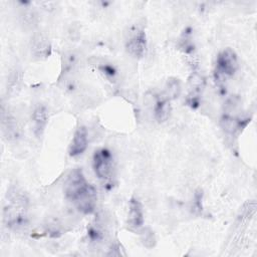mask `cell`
I'll list each match as a JSON object with an SVG mask.
<instances>
[{
    "mask_svg": "<svg viewBox=\"0 0 257 257\" xmlns=\"http://www.w3.org/2000/svg\"><path fill=\"white\" fill-rule=\"evenodd\" d=\"M64 193L67 200L83 213H91L96 203V191L86 181L79 169L70 172L64 184Z\"/></svg>",
    "mask_w": 257,
    "mask_h": 257,
    "instance_id": "1",
    "label": "cell"
},
{
    "mask_svg": "<svg viewBox=\"0 0 257 257\" xmlns=\"http://www.w3.org/2000/svg\"><path fill=\"white\" fill-rule=\"evenodd\" d=\"M27 199L25 195L13 192L9 199V204L4 210V219L7 226L19 230L26 225Z\"/></svg>",
    "mask_w": 257,
    "mask_h": 257,
    "instance_id": "2",
    "label": "cell"
},
{
    "mask_svg": "<svg viewBox=\"0 0 257 257\" xmlns=\"http://www.w3.org/2000/svg\"><path fill=\"white\" fill-rule=\"evenodd\" d=\"M92 167L95 176L99 180L108 181L113 171V162L110 152L106 149L95 151L92 158Z\"/></svg>",
    "mask_w": 257,
    "mask_h": 257,
    "instance_id": "3",
    "label": "cell"
},
{
    "mask_svg": "<svg viewBox=\"0 0 257 257\" xmlns=\"http://www.w3.org/2000/svg\"><path fill=\"white\" fill-rule=\"evenodd\" d=\"M238 69V59L236 53L231 48H226L219 53L216 60L217 79L222 77H231Z\"/></svg>",
    "mask_w": 257,
    "mask_h": 257,
    "instance_id": "4",
    "label": "cell"
},
{
    "mask_svg": "<svg viewBox=\"0 0 257 257\" xmlns=\"http://www.w3.org/2000/svg\"><path fill=\"white\" fill-rule=\"evenodd\" d=\"M1 131L7 142L16 141L20 137V128L17 119L11 112L6 110L4 106L1 108Z\"/></svg>",
    "mask_w": 257,
    "mask_h": 257,
    "instance_id": "5",
    "label": "cell"
},
{
    "mask_svg": "<svg viewBox=\"0 0 257 257\" xmlns=\"http://www.w3.org/2000/svg\"><path fill=\"white\" fill-rule=\"evenodd\" d=\"M126 51L135 56V57H142L147 48V38L146 33L144 30H137L126 41L125 44Z\"/></svg>",
    "mask_w": 257,
    "mask_h": 257,
    "instance_id": "6",
    "label": "cell"
},
{
    "mask_svg": "<svg viewBox=\"0 0 257 257\" xmlns=\"http://www.w3.org/2000/svg\"><path fill=\"white\" fill-rule=\"evenodd\" d=\"M31 52L35 57L39 59L46 58L50 55L51 44L44 34L39 32L33 35L31 39Z\"/></svg>",
    "mask_w": 257,
    "mask_h": 257,
    "instance_id": "7",
    "label": "cell"
},
{
    "mask_svg": "<svg viewBox=\"0 0 257 257\" xmlns=\"http://www.w3.org/2000/svg\"><path fill=\"white\" fill-rule=\"evenodd\" d=\"M87 131L84 126H79L72 137L69 145L68 153L71 157H76L81 155L87 148Z\"/></svg>",
    "mask_w": 257,
    "mask_h": 257,
    "instance_id": "8",
    "label": "cell"
},
{
    "mask_svg": "<svg viewBox=\"0 0 257 257\" xmlns=\"http://www.w3.org/2000/svg\"><path fill=\"white\" fill-rule=\"evenodd\" d=\"M144 224L143 207L139 200L132 198L128 206L127 213V225L131 229H139Z\"/></svg>",
    "mask_w": 257,
    "mask_h": 257,
    "instance_id": "9",
    "label": "cell"
},
{
    "mask_svg": "<svg viewBox=\"0 0 257 257\" xmlns=\"http://www.w3.org/2000/svg\"><path fill=\"white\" fill-rule=\"evenodd\" d=\"M32 121L34 134L37 138H40L46 127L48 121V114L45 106L38 105L32 112Z\"/></svg>",
    "mask_w": 257,
    "mask_h": 257,
    "instance_id": "10",
    "label": "cell"
},
{
    "mask_svg": "<svg viewBox=\"0 0 257 257\" xmlns=\"http://www.w3.org/2000/svg\"><path fill=\"white\" fill-rule=\"evenodd\" d=\"M171 112V104H170V99L164 95L160 96L155 104V116L156 119L160 122H163L167 120Z\"/></svg>",
    "mask_w": 257,
    "mask_h": 257,
    "instance_id": "11",
    "label": "cell"
},
{
    "mask_svg": "<svg viewBox=\"0 0 257 257\" xmlns=\"http://www.w3.org/2000/svg\"><path fill=\"white\" fill-rule=\"evenodd\" d=\"M204 87V79L203 77L198 74L195 73L192 78L190 79V85H189V98L192 99V103L194 100H196L198 98V96L200 95L202 89Z\"/></svg>",
    "mask_w": 257,
    "mask_h": 257,
    "instance_id": "12",
    "label": "cell"
},
{
    "mask_svg": "<svg viewBox=\"0 0 257 257\" xmlns=\"http://www.w3.org/2000/svg\"><path fill=\"white\" fill-rule=\"evenodd\" d=\"M21 79H22L21 71H19L18 69H14L13 71H11L7 79V88H6L7 93H9L10 95L16 94L20 89Z\"/></svg>",
    "mask_w": 257,
    "mask_h": 257,
    "instance_id": "13",
    "label": "cell"
},
{
    "mask_svg": "<svg viewBox=\"0 0 257 257\" xmlns=\"http://www.w3.org/2000/svg\"><path fill=\"white\" fill-rule=\"evenodd\" d=\"M20 19H21V24L25 28H29V29L34 28L37 25V21H38L37 14L35 13V11L28 8L22 11L20 15Z\"/></svg>",
    "mask_w": 257,
    "mask_h": 257,
    "instance_id": "14",
    "label": "cell"
},
{
    "mask_svg": "<svg viewBox=\"0 0 257 257\" xmlns=\"http://www.w3.org/2000/svg\"><path fill=\"white\" fill-rule=\"evenodd\" d=\"M180 83L177 80H169L168 86H167V97L170 99L171 97H176L180 93Z\"/></svg>",
    "mask_w": 257,
    "mask_h": 257,
    "instance_id": "15",
    "label": "cell"
},
{
    "mask_svg": "<svg viewBox=\"0 0 257 257\" xmlns=\"http://www.w3.org/2000/svg\"><path fill=\"white\" fill-rule=\"evenodd\" d=\"M143 242L144 244L147 246V243L148 242H151V244L153 245V242H155V239L153 238V233L150 232V233H145V237L143 238Z\"/></svg>",
    "mask_w": 257,
    "mask_h": 257,
    "instance_id": "16",
    "label": "cell"
}]
</instances>
